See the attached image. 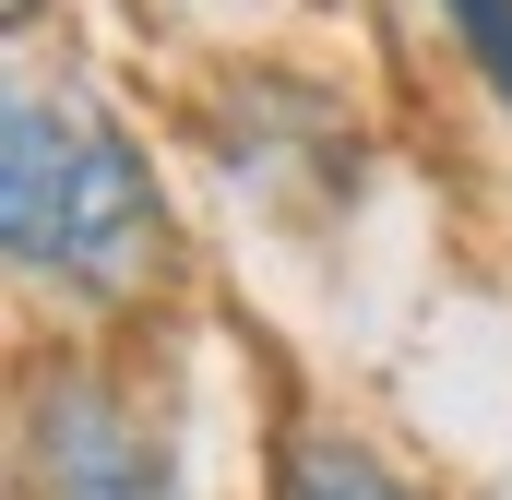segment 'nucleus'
Listing matches in <instances>:
<instances>
[{
    "label": "nucleus",
    "instance_id": "f257e3e1",
    "mask_svg": "<svg viewBox=\"0 0 512 500\" xmlns=\"http://www.w3.org/2000/svg\"><path fill=\"white\" fill-rule=\"evenodd\" d=\"M0 250L24 286H60L84 310H120L167 250L155 155L84 84H12L0 108Z\"/></svg>",
    "mask_w": 512,
    "mask_h": 500
},
{
    "label": "nucleus",
    "instance_id": "f03ea898",
    "mask_svg": "<svg viewBox=\"0 0 512 500\" xmlns=\"http://www.w3.org/2000/svg\"><path fill=\"white\" fill-rule=\"evenodd\" d=\"M24 500H191V477L120 381L48 358L24 381Z\"/></svg>",
    "mask_w": 512,
    "mask_h": 500
},
{
    "label": "nucleus",
    "instance_id": "7ed1b4c3",
    "mask_svg": "<svg viewBox=\"0 0 512 500\" xmlns=\"http://www.w3.org/2000/svg\"><path fill=\"white\" fill-rule=\"evenodd\" d=\"M274 500H417L393 477L382 453H358V441H334V429H298L286 453H274Z\"/></svg>",
    "mask_w": 512,
    "mask_h": 500
},
{
    "label": "nucleus",
    "instance_id": "20e7f679",
    "mask_svg": "<svg viewBox=\"0 0 512 500\" xmlns=\"http://www.w3.org/2000/svg\"><path fill=\"white\" fill-rule=\"evenodd\" d=\"M453 12V36H465V60L501 84V108H512V0H441Z\"/></svg>",
    "mask_w": 512,
    "mask_h": 500
},
{
    "label": "nucleus",
    "instance_id": "39448f33",
    "mask_svg": "<svg viewBox=\"0 0 512 500\" xmlns=\"http://www.w3.org/2000/svg\"><path fill=\"white\" fill-rule=\"evenodd\" d=\"M12 24H36V0H12Z\"/></svg>",
    "mask_w": 512,
    "mask_h": 500
}]
</instances>
